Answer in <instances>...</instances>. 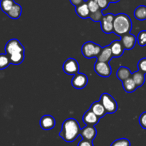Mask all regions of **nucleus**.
I'll return each mask as SVG.
<instances>
[{
	"label": "nucleus",
	"instance_id": "393cba45",
	"mask_svg": "<svg viewBox=\"0 0 146 146\" xmlns=\"http://www.w3.org/2000/svg\"><path fill=\"white\" fill-rule=\"evenodd\" d=\"M137 42L140 47L146 46V30H142L139 32L137 37Z\"/></svg>",
	"mask_w": 146,
	"mask_h": 146
},
{
	"label": "nucleus",
	"instance_id": "4be33fe9",
	"mask_svg": "<svg viewBox=\"0 0 146 146\" xmlns=\"http://www.w3.org/2000/svg\"><path fill=\"white\" fill-rule=\"evenodd\" d=\"M134 17L135 19L140 21H144L146 19V6L140 5L134 11Z\"/></svg>",
	"mask_w": 146,
	"mask_h": 146
},
{
	"label": "nucleus",
	"instance_id": "dca6fc26",
	"mask_svg": "<svg viewBox=\"0 0 146 146\" xmlns=\"http://www.w3.org/2000/svg\"><path fill=\"white\" fill-rule=\"evenodd\" d=\"M75 12H76L78 16H79L82 19L89 18L90 15V12L88 4H87L86 2H85L82 5H79V6L76 7V8H75Z\"/></svg>",
	"mask_w": 146,
	"mask_h": 146
},
{
	"label": "nucleus",
	"instance_id": "a211bd4d",
	"mask_svg": "<svg viewBox=\"0 0 146 146\" xmlns=\"http://www.w3.org/2000/svg\"><path fill=\"white\" fill-rule=\"evenodd\" d=\"M22 7L17 3H15L12 7V9L7 13L9 18L13 19H17L18 18L20 17L21 15H22Z\"/></svg>",
	"mask_w": 146,
	"mask_h": 146
},
{
	"label": "nucleus",
	"instance_id": "f3484780",
	"mask_svg": "<svg viewBox=\"0 0 146 146\" xmlns=\"http://www.w3.org/2000/svg\"><path fill=\"white\" fill-rule=\"evenodd\" d=\"M90 109L91 110L99 117V118L100 117H103V116L105 115V114H107L103 105H102V103H101L100 101L93 102V103L91 105Z\"/></svg>",
	"mask_w": 146,
	"mask_h": 146
},
{
	"label": "nucleus",
	"instance_id": "0eeeda50",
	"mask_svg": "<svg viewBox=\"0 0 146 146\" xmlns=\"http://www.w3.org/2000/svg\"><path fill=\"white\" fill-rule=\"evenodd\" d=\"M62 68L67 75H75L79 72L80 65L75 59L68 58L64 62Z\"/></svg>",
	"mask_w": 146,
	"mask_h": 146
},
{
	"label": "nucleus",
	"instance_id": "6ab92c4d",
	"mask_svg": "<svg viewBox=\"0 0 146 146\" xmlns=\"http://www.w3.org/2000/svg\"><path fill=\"white\" fill-rule=\"evenodd\" d=\"M131 78H133V81L135 82V85H137V88L143 86L144 85L145 81V75L140 71H139V70L132 73Z\"/></svg>",
	"mask_w": 146,
	"mask_h": 146
},
{
	"label": "nucleus",
	"instance_id": "aec40b11",
	"mask_svg": "<svg viewBox=\"0 0 146 146\" xmlns=\"http://www.w3.org/2000/svg\"><path fill=\"white\" fill-rule=\"evenodd\" d=\"M116 75H117V78L123 82L125 80L129 78H131L132 72L130 69L127 68V67H120L117 70Z\"/></svg>",
	"mask_w": 146,
	"mask_h": 146
},
{
	"label": "nucleus",
	"instance_id": "bb28decb",
	"mask_svg": "<svg viewBox=\"0 0 146 146\" xmlns=\"http://www.w3.org/2000/svg\"><path fill=\"white\" fill-rule=\"evenodd\" d=\"M103 15H104L102 14V10H101V9H100V10L94 12V13H90L89 18H90V19H92L93 22H99L101 21V19H102Z\"/></svg>",
	"mask_w": 146,
	"mask_h": 146
},
{
	"label": "nucleus",
	"instance_id": "7ed1b4c3",
	"mask_svg": "<svg viewBox=\"0 0 146 146\" xmlns=\"http://www.w3.org/2000/svg\"><path fill=\"white\" fill-rule=\"evenodd\" d=\"M132 29V21L128 15L120 13L115 15L113 20V32L117 36H122L130 33Z\"/></svg>",
	"mask_w": 146,
	"mask_h": 146
},
{
	"label": "nucleus",
	"instance_id": "20e7f679",
	"mask_svg": "<svg viewBox=\"0 0 146 146\" xmlns=\"http://www.w3.org/2000/svg\"><path fill=\"white\" fill-rule=\"evenodd\" d=\"M102 47L99 44L92 42H87L82 45V54L88 59L98 57Z\"/></svg>",
	"mask_w": 146,
	"mask_h": 146
},
{
	"label": "nucleus",
	"instance_id": "f257e3e1",
	"mask_svg": "<svg viewBox=\"0 0 146 146\" xmlns=\"http://www.w3.org/2000/svg\"><path fill=\"white\" fill-rule=\"evenodd\" d=\"M5 52L9 57L11 64H19L25 60V47L17 39H12L7 42Z\"/></svg>",
	"mask_w": 146,
	"mask_h": 146
},
{
	"label": "nucleus",
	"instance_id": "423d86ee",
	"mask_svg": "<svg viewBox=\"0 0 146 146\" xmlns=\"http://www.w3.org/2000/svg\"><path fill=\"white\" fill-rule=\"evenodd\" d=\"M115 15L113 14L108 13L103 15L100 22L101 29L105 34H110L113 32V20Z\"/></svg>",
	"mask_w": 146,
	"mask_h": 146
},
{
	"label": "nucleus",
	"instance_id": "473e14b6",
	"mask_svg": "<svg viewBox=\"0 0 146 146\" xmlns=\"http://www.w3.org/2000/svg\"><path fill=\"white\" fill-rule=\"evenodd\" d=\"M70 3H71L72 5H74L75 7L79 6V5H82V3L85 2V0H70Z\"/></svg>",
	"mask_w": 146,
	"mask_h": 146
},
{
	"label": "nucleus",
	"instance_id": "39448f33",
	"mask_svg": "<svg viewBox=\"0 0 146 146\" xmlns=\"http://www.w3.org/2000/svg\"><path fill=\"white\" fill-rule=\"evenodd\" d=\"M100 102L102 103L108 114H113L117 110V104L115 100L108 93H102Z\"/></svg>",
	"mask_w": 146,
	"mask_h": 146
},
{
	"label": "nucleus",
	"instance_id": "2f4dec72",
	"mask_svg": "<svg viewBox=\"0 0 146 146\" xmlns=\"http://www.w3.org/2000/svg\"><path fill=\"white\" fill-rule=\"evenodd\" d=\"M78 146H94L92 141H90V140H85V139H82L79 143H78Z\"/></svg>",
	"mask_w": 146,
	"mask_h": 146
},
{
	"label": "nucleus",
	"instance_id": "72a5a7b5",
	"mask_svg": "<svg viewBox=\"0 0 146 146\" xmlns=\"http://www.w3.org/2000/svg\"><path fill=\"white\" fill-rule=\"evenodd\" d=\"M120 0H108V2L110 3H116V2H118Z\"/></svg>",
	"mask_w": 146,
	"mask_h": 146
},
{
	"label": "nucleus",
	"instance_id": "5701e85b",
	"mask_svg": "<svg viewBox=\"0 0 146 146\" xmlns=\"http://www.w3.org/2000/svg\"><path fill=\"white\" fill-rule=\"evenodd\" d=\"M15 4V2L14 0H1L0 1V8L5 13L7 14L12 9Z\"/></svg>",
	"mask_w": 146,
	"mask_h": 146
},
{
	"label": "nucleus",
	"instance_id": "6e6552de",
	"mask_svg": "<svg viewBox=\"0 0 146 146\" xmlns=\"http://www.w3.org/2000/svg\"><path fill=\"white\" fill-rule=\"evenodd\" d=\"M94 70L98 75L103 78H108L112 73L111 67L109 62L97 61L94 65Z\"/></svg>",
	"mask_w": 146,
	"mask_h": 146
},
{
	"label": "nucleus",
	"instance_id": "9d476101",
	"mask_svg": "<svg viewBox=\"0 0 146 146\" xmlns=\"http://www.w3.org/2000/svg\"><path fill=\"white\" fill-rule=\"evenodd\" d=\"M120 42H121L122 44H123L125 50H130L135 47V43L136 42H137V39H136L135 35H132V34L130 33H128L121 36Z\"/></svg>",
	"mask_w": 146,
	"mask_h": 146
},
{
	"label": "nucleus",
	"instance_id": "a878e982",
	"mask_svg": "<svg viewBox=\"0 0 146 146\" xmlns=\"http://www.w3.org/2000/svg\"><path fill=\"white\" fill-rule=\"evenodd\" d=\"M110 146H130V142L127 138H120L115 140Z\"/></svg>",
	"mask_w": 146,
	"mask_h": 146
},
{
	"label": "nucleus",
	"instance_id": "c85d7f7f",
	"mask_svg": "<svg viewBox=\"0 0 146 146\" xmlns=\"http://www.w3.org/2000/svg\"><path fill=\"white\" fill-rule=\"evenodd\" d=\"M137 67H138L139 71L146 75V57L142 58L141 60H139L137 63Z\"/></svg>",
	"mask_w": 146,
	"mask_h": 146
},
{
	"label": "nucleus",
	"instance_id": "412c9836",
	"mask_svg": "<svg viewBox=\"0 0 146 146\" xmlns=\"http://www.w3.org/2000/svg\"><path fill=\"white\" fill-rule=\"evenodd\" d=\"M123 87L124 90L126 92H128V93L133 92L137 88V85H135L132 78H129L125 80L124 81H123Z\"/></svg>",
	"mask_w": 146,
	"mask_h": 146
},
{
	"label": "nucleus",
	"instance_id": "cd10ccee",
	"mask_svg": "<svg viewBox=\"0 0 146 146\" xmlns=\"http://www.w3.org/2000/svg\"><path fill=\"white\" fill-rule=\"evenodd\" d=\"M86 2L88 4V8H89L90 13H94V12L100 9L95 0H88V1H86Z\"/></svg>",
	"mask_w": 146,
	"mask_h": 146
},
{
	"label": "nucleus",
	"instance_id": "7c9ffc66",
	"mask_svg": "<svg viewBox=\"0 0 146 146\" xmlns=\"http://www.w3.org/2000/svg\"><path fill=\"white\" fill-rule=\"evenodd\" d=\"M139 123L143 129H146V112H144L140 115Z\"/></svg>",
	"mask_w": 146,
	"mask_h": 146
},
{
	"label": "nucleus",
	"instance_id": "2eb2a0df",
	"mask_svg": "<svg viewBox=\"0 0 146 146\" xmlns=\"http://www.w3.org/2000/svg\"><path fill=\"white\" fill-rule=\"evenodd\" d=\"M113 57V54H112L111 49L109 46L102 47L100 52L99 55L97 57L98 62H109L110 60Z\"/></svg>",
	"mask_w": 146,
	"mask_h": 146
},
{
	"label": "nucleus",
	"instance_id": "f03ea898",
	"mask_svg": "<svg viewBox=\"0 0 146 146\" xmlns=\"http://www.w3.org/2000/svg\"><path fill=\"white\" fill-rule=\"evenodd\" d=\"M80 131L78 122L74 118H68L62 123L60 136L67 143H72L78 138Z\"/></svg>",
	"mask_w": 146,
	"mask_h": 146
},
{
	"label": "nucleus",
	"instance_id": "ddd939ff",
	"mask_svg": "<svg viewBox=\"0 0 146 146\" xmlns=\"http://www.w3.org/2000/svg\"><path fill=\"white\" fill-rule=\"evenodd\" d=\"M40 126L44 130H49L52 129L55 126V120L50 115H45L40 119Z\"/></svg>",
	"mask_w": 146,
	"mask_h": 146
},
{
	"label": "nucleus",
	"instance_id": "1a4fd4ad",
	"mask_svg": "<svg viewBox=\"0 0 146 146\" xmlns=\"http://www.w3.org/2000/svg\"><path fill=\"white\" fill-rule=\"evenodd\" d=\"M88 78L86 75L83 73L78 72V74L74 75L72 80V85L73 88L76 89H82L88 85Z\"/></svg>",
	"mask_w": 146,
	"mask_h": 146
},
{
	"label": "nucleus",
	"instance_id": "b1692460",
	"mask_svg": "<svg viewBox=\"0 0 146 146\" xmlns=\"http://www.w3.org/2000/svg\"><path fill=\"white\" fill-rule=\"evenodd\" d=\"M10 64V60L7 54H0V70L6 69Z\"/></svg>",
	"mask_w": 146,
	"mask_h": 146
},
{
	"label": "nucleus",
	"instance_id": "4468645a",
	"mask_svg": "<svg viewBox=\"0 0 146 146\" xmlns=\"http://www.w3.org/2000/svg\"><path fill=\"white\" fill-rule=\"evenodd\" d=\"M110 47L112 54L114 57H120L123 54L125 49L120 40H115L112 42L110 44Z\"/></svg>",
	"mask_w": 146,
	"mask_h": 146
},
{
	"label": "nucleus",
	"instance_id": "9b49d317",
	"mask_svg": "<svg viewBox=\"0 0 146 146\" xmlns=\"http://www.w3.org/2000/svg\"><path fill=\"white\" fill-rule=\"evenodd\" d=\"M80 135L85 140L92 141L97 135V130L95 126L86 125L84 128L81 129Z\"/></svg>",
	"mask_w": 146,
	"mask_h": 146
},
{
	"label": "nucleus",
	"instance_id": "f8f14e48",
	"mask_svg": "<svg viewBox=\"0 0 146 146\" xmlns=\"http://www.w3.org/2000/svg\"><path fill=\"white\" fill-rule=\"evenodd\" d=\"M99 117H98L90 109L88 110V111L84 114L83 117H82L83 123H85L86 125H96L98 123V122H99Z\"/></svg>",
	"mask_w": 146,
	"mask_h": 146
},
{
	"label": "nucleus",
	"instance_id": "c756f323",
	"mask_svg": "<svg viewBox=\"0 0 146 146\" xmlns=\"http://www.w3.org/2000/svg\"><path fill=\"white\" fill-rule=\"evenodd\" d=\"M95 1L102 11L108 8V7L109 6L110 2H108V0H95Z\"/></svg>",
	"mask_w": 146,
	"mask_h": 146
}]
</instances>
